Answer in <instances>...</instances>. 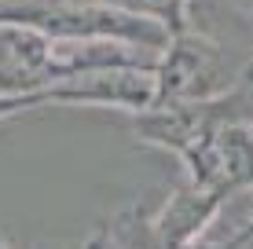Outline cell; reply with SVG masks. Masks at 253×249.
<instances>
[{"mask_svg": "<svg viewBox=\"0 0 253 249\" xmlns=\"http://www.w3.org/2000/svg\"><path fill=\"white\" fill-rule=\"evenodd\" d=\"M235 66L228 51L216 44L209 33H202L195 22L184 30L169 33L165 48L154 63V81H158V99L154 103H202L216 99L231 84Z\"/></svg>", "mask_w": 253, "mask_h": 249, "instance_id": "cell-1", "label": "cell"}, {"mask_svg": "<svg viewBox=\"0 0 253 249\" xmlns=\"http://www.w3.org/2000/svg\"><path fill=\"white\" fill-rule=\"evenodd\" d=\"M158 81L154 66H110V70H88L55 81L41 92L44 107H92V110H118V114H139L154 107Z\"/></svg>", "mask_w": 253, "mask_h": 249, "instance_id": "cell-2", "label": "cell"}, {"mask_svg": "<svg viewBox=\"0 0 253 249\" xmlns=\"http://www.w3.org/2000/svg\"><path fill=\"white\" fill-rule=\"evenodd\" d=\"M187 179L216 187L224 194L253 191V132L246 125L209 121L180 154Z\"/></svg>", "mask_w": 253, "mask_h": 249, "instance_id": "cell-3", "label": "cell"}, {"mask_svg": "<svg viewBox=\"0 0 253 249\" xmlns=\"http://www.w3.org/2000/svg\"><path fill=\"white\" fill-rule=\"evenodd\" d=\"M231 194L216 191L206 183H180L169 198L162 202V209H154V227H158L162 246H191L202 242L206 231L216 224V213L228 205Z\"/></svg>", "mask_w": 253, "mask_h": 249, "instance_id": "cell-4", "label": "cell"}, {"mask_svg": "<svg viewBox=\"0 0 253 249\" xmlns=\"http://www.w3.org/2000/svg\"><path fill=\"white\" fill-rule=\"evenodd\" d=\"M84 246H162L158 227H154V209H147L143 202H132L125 209L110 213L84 238Z\"/></svg>", "mask_w": 253, "mask_h": 249, "instance_id": "cell-5", "label": "cell"}, {"mask_svg": "<svg viewBox=\"0 0 253 249\" xmlns=\"http://www.w3.org/2000/svg\"><path fill=\"white\" fill-rule=\"evenodd\" d=\"M33 110H44L41 92H33V96H4V92H0V125L11 121V117L33 114Z\"/></svg>", "mask_w": 253, "mask_h": 249, "instance_id": "cell-6", "label": "cell"}]
</instances>
